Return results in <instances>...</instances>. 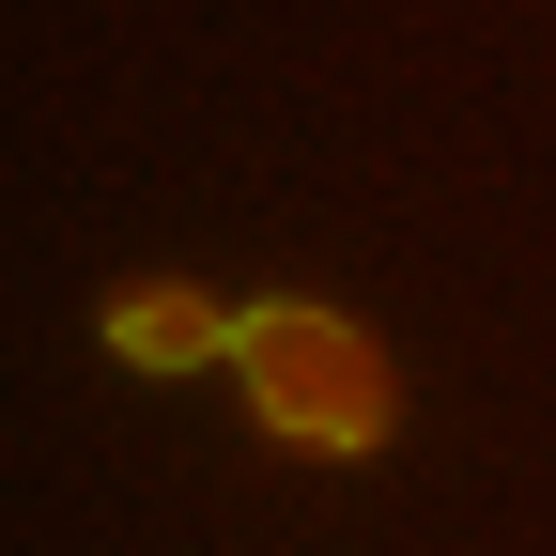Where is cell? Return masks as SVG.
<instances>
[{"mask_svg": "<svg viewBox=\"0 0 556 556\" xmlns=\"http://www.w3.org/2000/svg\"><path fill=\"white\" fill-rule=\"evenodd\" d=\"M232 356H248V387H263L278 433H309V448H371V433H387V356H371L356 325H325V309H263Z\"/></svg>", "mask_w": 556, "mask_h": 556, "instance_id": "1", "label": "cell"}, {"mask_svg": "<svg viewBox=\"0 0 556 556\" xmlns=\"http://www.w3.org/2000/svg\"><path fill=\"white\" fill-rule=\"evenodd\" d=\"M109 340L139 371H186V356H217V340H248V325H217L201 294H139V309H109Z\"/></svg>", "mask_w": 556, "mask_h": 556, "instance_id": "2", "label": "cell"}]
</instances>
